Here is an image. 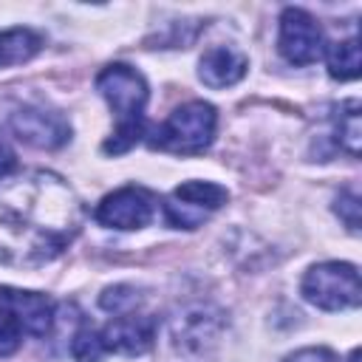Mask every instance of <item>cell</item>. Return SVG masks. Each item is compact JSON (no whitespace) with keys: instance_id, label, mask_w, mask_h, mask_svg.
Instances as JSON below:
<instances>
[{"instance_id":"1","label":"cell","mask_w":362,"mask_h":362,"mask_svg":"<svg viewBox=\"0 0 362 362\" xmlns=\"http://www.w3.org/2000/svg\"><path fill=\"white\" fill-rule=\"evenodd\" d=\"M82 226L74 189L54 173L0 178V263L42 266L62 255Z\"/></svg>"},{"instance_id":"2","label":"cell","mask_w":362,"mask_h":362,"mask_svg":"<svg viewBox=\"0 0 362 362\" xmlns=\"http://www.w3.org/2000/svg\"><path fill=\"white\" fill-rule=\"evenodd\" d=\"M96 90L105 96L110 110L116 113V130L105 141V153H127L144 133V105H147V82L144 76L124 65L113 62L99 71L96 76Z\"/></svg>"},{"instance_id":"3","label":"cell","mask_w":362,"mask_h":362,"mask_svg":"<svg viewBox=\"0 0 362 362\" xmlns=\"http://www.w3.org/2000/svg\"><path fill=\"white\" fill-rule=\"evenodd\" d=\"M54 303L40 291L0 286V356H11L25 337H48Z\"/></svg>"},{"instance_id":"4","label":"cell","mask_w":362,"mask_h":362,"mask_svg":"<svg viewBox=\"0 0 362 362\" xmlns=\"http://www.w3.org/2000/svg\"><path fill=\"white\" fill-rule=\"evenodd\" d=\"M215 124H218L215 107L204 99H192V102L175 107L164 119V124L153 133L150 147L178 153V156H198L212 144Z\"/></svg>"},{"instance_id":"5","label":"cell","mask_w":362,"mask_h":362,"mask_svg":"<svg viewBox=\"0 0 362 362\" xmlns=\"http://www.w3.org/2000/svg\"><path fill=\"white\" fill-rule=\"evenodd\" d=\"M300 291L305 303L322 308V311H342V308H356L362 300L359 288V272L351 263L328 260L317 263L303 274Z\"/></svg>"},{"instance_id":"6","label":"cell","mask_w":362,"mask_h":362,"mask_svg":"<svg viewBox=\"0 0 362 362\" xmlns=\"http://www.w3.org/2000/svg\"><path fill=\"white\" fill-rule=\"evenodd\" d=\"M226 198V187L215 181H184L164 198V221L175 229H198Z\"/></svg>"},{"instance_id":"7","label":"cell","mask_w":362,"mask_h":362,"mask_svg":"<svg viewBox=\"0 0 362 362\" xmlns=\"http://www.w3.org/2000/svg\"><path fill=\"white\" fill-rule=\"evenodd\" d=\"M158 198L147 187H119L96 206V221L110 229H141L153 221Z\"/></svg>"},{"instance_id":"8","label":"cell","mask_w":362,"mask_h":362,"mask_svg":"<svg viewBox=\"0 0 362 362\" xmlns=\"http://www.w3.org/2000/svg\"><path fill=\"white\" fill-rule=\"evenodd\" d=\"M277 48L286 62L291 65H311L322 54V28L317 20L303 8H283L280 14V34Z\"/></svg>"},{"instance_id":"9","label":"cell","mask_w":362,"mask_h":362,"mask_svg":"<svg viewBox=\"0 0 362 362\" xmlns=\"http://www.w3.org/2000/svg\"><path fill=\"white\" fill-rule=\"evenodd\" d=\"M11 130L20 141L31 147H45V150L62 147L71 139L68 119L45 107H20L17 113H11Z\"/></svg>"},{"instance_id":"10","label":"cell","mask_w":362,"mask_h":362,"mask_svg":"<svg viewBox=\"0 0 362 362\" xmlns=\"http://www.w3.org/2000/svg\"><path fill=\"white\" fill-rule=\"evenodd\" d=\"M99 339L105 345V354H124L139 356L144 354L156 339V320L147 314H122L113 317L102 331Z\"/></svg>"},{"instance_id":"11","label":"cell","mask_w":362,"mask_h":362,"mask_svg":"<svg viewBox=\"0 0 362 362\" xmlns=\"http://www.w3.org/2000/svg\"><path fill=\"white\" fill-rule=\"evenodd\" d=\"M246 68H249V59L238 48L215 45V48L204 51V57L198 62V76L209 88H229L243 79Z\"/></svg>"},{"instance_id":"12","label":"cell","mask_w":362,"mask_h":362,"mask_svg":"<svg viewBox=\"0 0 362 362\" xmlns=\"http://www.w3.org/2000/svg\"><path fill=\"white\" fill-rule=\"evenodd\" d=\"M42 48V37L34 28H6L0 31V68L6 65H23L31 57H37Z\"/></svg>"},{"instance_id":"13","label":"cell","mask_w":362,"mask_h":362,"mask_svg":"<svg viewBox=\"0 0 362 362\" xmlns=\"http://www.w3.org/2000/svg\"><path fill=\"white\" fill-rule=\"evenodd\" d=\"M328 74L339 82H348V79H356L359 71H362V59H359V40L356 37H348V40H339V42H331L328 48Z\"/></svg>"},{"instance_id":"14","label":"cell","mask_w":362,"mask_h":362,"mask_svg":"<svg viewBox=\"0 0 362 362\" xmlns=\"http://www.w3.org/2000/svg\"><path fill=\"white\" fill-rule=\"evenodd\" d=\"M337 141H339L351 156H359L362 124H359V102H356V99H348V102L339 107V116H337Z\"/></svg>"},{"instance_id":"15","label":"cell","mask_w":362,"mask_h":362,"mask_svg":"<svg viewBox=\"0 0 362 362\" xmlns=\"http://www.w3.org/2000/svg\"><path fill=\"white\" fill-rule=\"evenodd\" d=\"M71 356L76 362H99L105 356V345L93 325H82L71 339Z\"/></svg>"},{"instance_id":"16","label":"cell","mask_w":362,"mask_h":362,"mask_svg":"<svg viewBox=\"0 0 362 362\" xmlns=\"http://www.w3.org/2000/svg\"><path fill=\"white\" fill-rule=\"evenodd\" d=\"M334 212L345 221V226H348L351 232H359V195H356V192H351V189L339 192Z\"/></svg>"},{"instance_id":"17","label":"cell","mask_w":362,"mask_h":362,"mask_svg":"<svg viewBox=\"0 0 362 362\" xmlns=\"http://www.w3.org/2000/svg\"><path fill=\"white\" fill-rule=\"evenodd\" d=\"M124 291H127V286H116V288H107V291L102 294V308H107V311H116V314H124V308L136 303V294H124Z\"/></svg>"},{"instance_id":"18","label":"cell","mask_w":362,"mask_h":362,"mask_svg":"<svg viewBox=\"0 0 362 362\" xmlns=\"http://www.w3.org/2000/svg\"><path fill=\"white\" fill-rule=\"evenodd\" d=\"M283 362H337V356L328 348H300L288 354Z\"/></svg>"},{"instance_id":"19","label":"cell","mask_w":362,"mask_h":362,"mask_svg":"<svg viewBox=\"0 0 362 362\" xmlns=\"http://www.w3.org/2000/svg\"><path fill=\"white\" fill-rule=\"evenodd\" d=\"M14 167H17V156H14V150H11V147H6V144L0 141V178L11 175V173H14Z\"/></svg>"},{"instance_id":"20","label":"cell","mask_w":362,"mask_h":362,"mask_svg":"<svg viewBox=\"0 0 362 362\" xmlns=\"http://www.w3.org/2000/svg\"><path fill=\"white\" fill-rule=\"evenodd\" d=\"M348 362H359V351H356V348L351 351V356H348Z\"/></svg>"}]
</instances>
